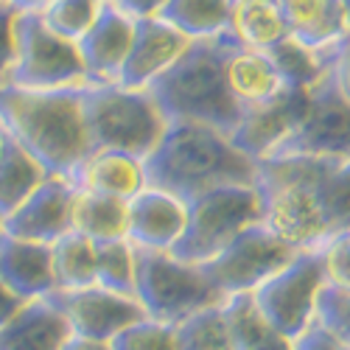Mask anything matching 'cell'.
<instances>
[{
  "instance_id": "obj_1",
  "label": "cell",
  "mask_w": 350,
  "mask_h": 350,
  "mask_svg": "<svg viewBox=\"0 0 350 350\" xmlns=\"http://www.w3.org/2000/svg\"><path fill=\"white\" fill-rule=\"evenodd\" d=\"M255 191L260 221L295 250H319L350 230V160H258Z\"/></svg>"
},
{
  "instance_id": "obj_2",
  "label": "cell",
  "mask_w": 350,
  "mask_h": 350,
  "mask_svg": "<svg viewBox=\"0 0 350 350\" xmlns=\"http://www.w3.org/2000/svg\"><path fill=\"white\" fill-rule=\"evenodd\" d=\"M81 87H59V90H28L14 84L0 87V129L23 146L48 177L70 180L73 171L93 154L84 126Z\"/></svg>"
},
{
  "instance_id": "obj_3",
  "label": "cell",
  "mask_w": 350,
  "mask_h": 350,
  "mask_svg": "<svg viewBox=\"0 0 350 350\" xmlns=\"http://www.w3.org/2000/svg\"><path fill=\"white\" fill-rule=\"evenodd\" d=\"M258 163L239 152L227 135L193 121H171L143 160L146 188H157L183 202L219 185H255Z\"/></svg>"
},
{
  "instance_id": "obj_4",
  "label": "cell",
  "mask_w": 350,
  "mask_h": 350,
  "mask_svg": "<svg viewBox=\"0 0 350 350\" xmlns=\"http://www.w3.org/2000/svg\"><path fill=\"white\" fill-rule=\"evenodd\" d=\"M236 40L230 31L191 40L180 59L146 87L168 124L193 121L232 135L244 112L227 84V53Z\"/></svg>"
},
{
  "instance_id": "obj_5",
  "label": "cell",
  "mask_w": 350,
  "mask_h": 350,
  "mask_svg": "<svg viewBox=\"0 0 350 350\" xmlns=\"http://www.w3.org/2000/svg\"><path fill=\"white\" fill-rule=\"evenodd\" d=\"M84 126L93 152H124L146 160L160 143L168 121L152 93L118 81H90L81 87Z\"/></svg>"
},
{
  "instance_id": "obj_6",
  "label": "cell",
  "mask_w": 350,
  "mask_h": 350,
  "mask_svg": "<svg viewBox=\"0 0 350 350\" xmlns=\"http://www.w3.org/2000/svg\"><path fill=\"white\" fill-rule=\"evenodd\" d=\"M135 297L146 317L165 325H180L183 319L224 303L199 264H185L168 250L146 247H135Z\"/></svg>"
},
{
  "instance_id": "obj_7",
  "label": "cell",
  "mask_w": 350,
  "mask_h": 350,
  "mask_svg": "<svg viewBox=\"0 0 350 350\" xmlns=\"http://www.w3.org/2000/svg\"><path fill=\"white\" fill-rule=\"evenodd\" d=\"M264 219L255 185H219L185 202V230L168 252L185 264H205L247 227Z\"/></svg>"
},
{
  "instance_id": "obj_8",
  "label": "cell",
  "mask_w": 350,
  "mask_h": 350,
  "mask_svg": "<svg viewBox=\"0 0 350 350\" xmlns=\"http://www.w3.org/2000/svg\"><path fill=\"white\" fill-rule=\"evenodd\" d=\"M17 56L9 84L28 90H59V87L90 84L79 45L53 34L40 12H20L17 25Z\"/></svg>"
},
{
  "instance_id": "obj_9",
  "label": "cell",
  "mask_w": 350,
  "mask_h": 350,
  "mask_svg": "<svg viewBox=\"0 0 350 350\" xmlns=\"http://www.w3.org/2000/svg\"><path fill=\"white\" fill-rule=\"evenodd\" d=\"M323 286V250H300L283 269H278L252 291V300L286 339L295 342L314 323L317 297Z\"/></svg>"
},
{
  "instance_id": "obj_10",
  "label": "cell",
  "mask_w": 350,
  "mask_h": 350,
  "mask_svg": "<svg viewBox=\"0 0 350 350\" xmlns=\"http://www.w3.org/2000/svg\"><path fill=\"white\" fill-rule=\"evenodd\" d=\"M297 252L300 250L275 236L264 221H258L239 232L221 252H216L199 267L221 295V300H227L232 295H252L260 283L272 278L278 269H283Z\"/></svg>"
},
{
  "instance_id": "obj_11",
  "label": "cell",
  "mask_w": 350,
  "mask_h": 350,
  "mask_svg": "<svg viewBox=\"0 0 350 350\" xmlns=\"http://www.w3.org/2000/svg\"><path fill=\"white\" fill-rule=\"evenodd\" d=\"M283 157L350 160V101L339 93L331 70L308 90V104L297 129L267 160Z\"/></svg>"
},
{
  "instance_id": "obj_12",
  "label": "cell",
  "mask_w": 350,
  "mask_h": 350,
  "mask_svg": "<svg viewBox=\"0 0 350 350\" xmlns=\"http://www.w3.org/2000/svg\"><path fill=\"white\" fill-rule=\"evenodd\" d=\"M48 300L62 311L73 336L98 339V342H112L129 325L140 323V319H149L135 297L115 295V291L101 286L53 288Z\"/></svg>"
},
{
  "instance_id": "obj_13",
  "label": "cell",
  "mask_w": 350,
  "mask_h": 350,
  "mask_svg": "<svg viewBox=\"0 0 350 350\" xmlns=\"http://www.w3.org/2000/svg\"><path fill=\"white\" fill-rule=\"evenodd\" d=\"M306 104H308V90L286 87V90H280L269 101L244 107L239 126L230 135L232 146L247 157H252L255 163L272 157L278 152V146L297 129Z\"/></svg>"
},
{
  "instance_id": "obj_14",
  "label": "cell",
  "mask_w": 350,
  "mask_h": 350,
  "mask_svg": "<svg viewBox=\"0 0 350 350\" xmlns=\"http://www.w3.org/2000/svg\"><path fill=\"white\" fill-rule=\"evenodd\" d=\"M73 196L76 188L65 177H45L23 205L3 219V232L25 241L53 244L73 230Z\"/></svg>"
},
{
  "instance_id": "obj_15",
  "label": "cell",
  "mask_w": 350,
  "mask_h": 350,
  "mask_svg": "<svg viewBox=\"0 0 350 350\" xmlns=\"http://www.w3.org/2000/svg\"><path fill=\"white\" fill-rule=\"evenodd\" d=\"M135 40V17L118 3H101L98 17L76 42L90 81H118Z\"/></svg>"
},
{
  "instance_id": "obj_16",
  "label": "cell",
  "mask_w": 350,
  "mask_h": 350,
  "mask_svg": "<svg viewBox=\"0 0 350 350\" xmlns=\"http://www.w3.org/2000/svg\"><path fill=\"white\" fill-rule=\"evenodd\" d=\"M188 37L171 28L160 17H135V40L121 68L118 84L143 90L163 76L188 48Z\"/></svg>"
},
{
  "instance_id": "obj_17",
  "label": "cell",
  "mask_w": 350,
  "mask_h": 350,
  "mask_svg": "<svg viewBox=\"0 0 350 350\" xmlns=\"http://www.w3.org/2000/svg\"><path fill=\"white\" fill-rule=\"evenodd\" d=\"M185 230V202L143 188L126 202V241L146 250H171Z\"/></svg>"
},
{
  "instance_id": "obj_18",
  "label": "cell",
  "mask_w": 350,
  "mask_h": 350,
  "mask_svg": "<svg viewBox=\"0 0 350 350\" xmlns=\"http://www.w3.org/2000/svg\"><path fill=\"white\" fill-rule=\"evenodd\" d=\"M0 283L20 300H40L56 288L51 267V244L25 241L0 232Z\"/></svg>"
},
{
  "instance_id": "obj_19",
  "label": "cell",
  "mask_w": 350,
  "mask_h": 350,
  "mask_svg": "<svg viewBox=\"0 0 350 350\" xmlns=\"http://www.w3.org/2000/svg\"><path fill=\"white\" fill-rule=\"evenodd\" d=\"M68 319L48 297L28 300L6 325H0V350H62L70 339Z\"/></svg>"
},
{
  "instance_id": "obj_20",
  "label": "cell",
  "mask_w": 350,
  "mask_h": 350,
  "mask_svg": "<svg viewBox=\"0 0 350 350\" xmlns=\"http://www.w3.org/2000/svg\"><path fill=\"white\" fill-rule=\"evenodd\" d=\"M76 191H93L104 196H115L129 202L146 188L143 160L124 152H93L68 180Z\"/></svg>"
},
{
  "instance_id": "obj_21",
  "label": "cell",
  "mask_w": 350,
  "mask_h": 350,
  "mask_svg": "<svg viewBox=\"0 0 350 350\" xmlns=\"http://www.w3.org/2000/svg\"><path fill=\"white\" fill-rule=\"evenodd\" d=\"M286 34L306 48H328L347 34L342 0H275Z\"/></svg>"
},
{
  "instance_id": "obj_22",
  "label": "cell",
  "mask_w": 350,
  "mask_h": 350,
  "mask_svg": "<svg viewBox=\"0 0 350 350\" xmlns=\"http://www.w3.org/2000/svg\"><path fill=\"white\" fill-rule=\"evenodd\" d=\"M227 84L241 107L269 101L272 96L286 90V84L280 81L269 56L258 48L244 45L241 40L232 42L227 53Z\"/></svg>"
},
{
  "instance_id": "obj_23",
  "label": "cell",
  "mask_w": 350,
  "mask_h": 350,
  "mask_svg": "<svg viewBox=\"0 0 350 350\" xmlns=\"http://www.w3.org/2000/svg\"><path fill=\"white\" fill-rule=\"evenodd\" d=\"M224 325L232 350H291L286 339L269 319L260 314L252 295H232L221 303Z\"/></svg>"
},
{
  "instance_id": "obj_24",
  "label": "cell",
  "mask_w": 350,
  "mask_h": 350,
  "mask_svg": "<svg viewBox=\"0 0 350 350\" xmlns=\"http://www.w3.org/2000/svg\"><path fill=\"white\" fill-rule=\"evenodd\" d=\"M48 177L42 165L3 132L0 146V219L14 213L34 188Z\"/></svg>"
},
{
  "instance_id": "obj_25",
  "label": "cell",
  "mask_w": 350,
  "mask_h": 350,
  "mask_svg": "<svg viewBox=\"0 0 350 350\" xmlns=\"http://www.w3.org/2000/svg\"><path fill=\"white\" fill-rule=\"evenodd\" d=\"M70 221L73 230L90 241L126 239V202L93 191H76Z\"/></svg>"
},
{
  "instance_id": "obj_26",
  "label": "cell",
  "mask_w": 350,
  "mask_h": 350,
  "mask_svg": "<svg viewBox=\"0 0 350 350\" xmlns=\"http://www.w3.org/2000/svg\"><path fill=\"white\" fill-rule=\"evenodd\" d=\"M275 65L280 81L291 90H311V87L331 70V45L328 48H306L303 42L283 37L280 42L264 51Z\"/></svg>"
},
{
  "instance_id": "obj_27",
  "label": "cell",
  "mask_w": 350,
  "mask_h": 350,
  "mask_svg": "<svg viewBox=\"0 0 350 350\" xmlns=\"http://www.w3.org/2000/svg\"><path fill=\"white\" fill-rule=\"evenodd\" d=\"M227 31L258 51H267L269 45L288 37L275 0H230Z\"/></svg>"
},
{
  "instance_id": "obj_28",
  "label": "cell",
  "mask_w": 350,
  "mask_h": 350,
  "mask_svg": "<svg viewBox=\"0 0 350 350\" xmlns=\"http://www.w3.org/2000/svg\"><path fill=\"white\" fill-rule=\"evenodd\" d=\"M188 40H205L227 31L230 0H165L154 14Z\"/></svg>"
},
{
  "instance_id": "obj_29",
  "label": "cell",
  "mask_w": 350,
  "mask_h": 350,
  "mask_svg": "<svg viewBox=\"0 0 350 350\" xmlns=\"http://www.w3.org/2000/svg\"><path fill=\"white\" fill-rule=\"evenodd\" d=\"M51 267L56 288L96 286V241L70 230L51 244Z\"/></svg>"
},
{
  "instance_id": "obj_30",
  "label": "cell",
  "mask_w": 350,
  "mask_h": 350,
  "mask_svg": "<svg viewBox=\"0 0 350 350\" xmlns=\"http://www.w3.org/2000/svg\"><path fill=\"white\" fill-rule=\"evenodd\" d=\"M96 286L135 297V247L126 239L96 241Z\"/></svg>"
},
{
  "instance_id": "obj_31",
  "label": "cell",
  "mask_w": 350,
  "mask_h": 350,
  "mask_svg": "<svg viewBox=\"0 0 350 350\" xmlns=\"http://www.w3.org/2000/svg\"><path fill=\"white\" fill-rule=\"evenodd\" d=\"M174 342L177 350H232L221 306L205 308L174 325Z\"/></svg>"
},
{
  "instance_id": "obj_32",
  "label": "cell",
  "mask_w": 350,
  "mask_h": 350,
  "mask_svg": "<svg viewBox=\"0 0 350 350\" xmlns=\"http://www.w3.org/2000/svg\"><path fill=\"white\" fill-rule=\"evenodd\" d=\"M98 9H101L98 0H51L40 14L53 34L79 42L98 17Z\"/></svg>"
},
{
  "instance_id": "obj_33",
  "label": "cell",
  "mask_w": 350,
  "mask_h": 350,
  "mask_svg": "<svg viewBox=\"0 0 350 350\" xmlns=\"http://www.w3.org/2000/svg\"><path fill=\"white\" fill-rule=\"evenodd\" d=\"M317 323L331 331L345 347H350V291L323 286L317 297Z\"/></svg>"
},
{
  "instance_id": "obj_34",
  "label": "cell",
  "mask_w": 350,
  "mask_h": 350,
  "mask_svg": "<svg viewBox=\"0 0 350 350\" xmlns=\"http://www.w3.org/2000/svg\"><path fill=\"white\" fill-rule=\"evenodd\" d=\"M109 345L112 350H177L174 325L154 323V319H140V323L121 331Z\"/></svg>"
},
{
  "instance_id": "obj_35",
  "label": "cell",
  "mask_w": 350,
  "mask_h": 350,
  "mask_svg": "<svg viewBox=\"0 0 350 350\" xmlns=\"http://www.w3.org/2000/svg\"><path fill=\"white\" fill-rule=\"evenodd\" d=\"M319 250H323V264H325V283L350 291V230L334 236Z\"/></svg>"
},
{
  "instance_id": "obj_36",
  "label": "cell",
  "mask_w": 350,
  "mask_h": 350,
  "mask_svg": "<svg viewBox=\"0 0 350 350\" xmlns=\"http://www.w3.org/2000/svg\"><path fill=\"white\" fill-rule=\"evenodd\" d=\"M17 9L0 0V87L9 84L12 70H14V56H17V37H14V25H17Z\"/></svg>"
},
{
  "instance_id": "obj_37",
  "label": "cell",
  "mask_w": 350,
  "mask_h": 350,
  "mask_svg": "<svg viewBox=\"0 0 350 350\" xmlns=\"http://www.w3.org/2000/svg\"><path fill=\"white\" fill-rule=\"evenodd\" d=\"M331 76L339 87V93L350 101V34L331 45Z\"/></svg>"
},
{
  "instance_id": "obj_38",
  "label": "cell",
  "mask_w": 350,
  "mask_h": 350,
  "mask_svg": "<svg viewBox=\"0 0 350 350\" xmlns=\"http://www.w3.org/2000/svg\"><path fill=\"white\" fill-rule=\"evenodd\" d=\"M345 345L331 334V331H325L323 325H319L317 323V319H314V323L295 339V342H291V350H342Z\"/></svg>"
},
{
  "instance_id": "obj_39",
  "label": "cell",
  "mask_w": 350,
  "mask_h": 350,
  "mask_svg": "<svg viewBox=\"0 0 350 350\" xmlns=\"http://www.w3.org/2000/svg\"><path fill=\"white\" fill-rule=\"evenodd\" d=\"M23 306H25V300H20L12 288H6L3 283H0V325H6Z\"/></svg>"
},
{
  "instance_id": "obj_40",
  "label": "cell",
  "mask_w": 350,
  "mask_h": 350,
  "mask_svg": "<svg viewBox=\"0 0 350 350\" xmlns=\"http://www.w3.org/2000/svg\"><path fill=\"white\" fill-rule=\"evenodd\" d=\"M165 0H118V6L126 9L132 17H154L163 9Z\"/></svg>"
},
{
  "instance_id": "obj_41",
  "label": "cell",
  "mask_w": 350,
  "mask_h": 350,
  "mask_svg": "<svg viewBox=\"0 0 350 350\" xmlns=\"http://www.w3.org/2000/svg\"><path fill=\"white\" fill-rule=\"evenodd\" d=\"M62 350H112L109 342H98V339H84V336H70L65 342Z\"/></svg>"
},
{
  "instance_id": "obj_42",
  "label": "cell",
  "mask_w": 350,
  "mask_h": 350,
  "mask_svg": "<svg viewBox=\"0 0 350 350\" xmlns=\"http://www.w3.org/2000/svg\"><path fill=\"white\" fill-rule=\"evenodd\" d=\"M3 3H9L17 12H42L45 0H3Z\"/></svg>"
},
{
  "instance_id": "obj_43",
  "label": "cell",
  "mask_w": 350,
  "mask_h": 350,
  "mask_svg": "<svg viewBox=\"0 0 350 350\" xmlns=\"http://www.w3.org/2000/svg\"><path fill=\"white\" fill-rule=\"evenodd\" d=\"M342 9H345V25H347V34H350V0H342Z\"/></svg>"
},
{
  "instance_id": "obj_44",
  "label": "cell",
  "mask_w": 350,
  "mask_h": 350,
  "mask_svg": "<svg viewBox=\"0 0 350 350\" xmlns=\"http://www.w3.org/2000/svg\"><path fill=\"white\" fill-rule=\"evenodd\" d=\"M98 3H118V0H98Z\"/></svg>"
},
{
  "instance_id": "obj_45",
  "label": "cell",
  "mask_w": 350,
  "mask_h": 350,
  "mask_svg": "<svg viewBox=\"0 0 350 350\" xmlns=\"http://www.w3.org/2000/svg\"><path fill=\"white\" fill-rule=\"evenodd\" d=\"M0 146H3V129H0Z\"/></svg>"
},
{
  "instance_id": "obj_46",
  "label": "cell",
  "mask_w": 350,
  "mask_h": 350,
  "mask_svg": "<svg viewBox=\"0 0 350 350\" xmlns=\"http://www.w3.org/2000/svg\"><path fill=\"white\" fill-rule=\"evenodd\" d=\"M0 232H3V219H0Z\"/></svg>"
},
{
  "instance_id": "obj_47",
  "label": "cell",
  "mask_w": 350,
  "mask_h": 350,
  "mask_svg": "<svg viewBox=\"0 0 350 350\" xmlns=\"http://www.w3.org/2000/svg\"><path fill=\"white\" fill-rule=\"evenodd\" d=\"M45 3H51V0H45ZM42 9H45V6H42Z\"/></svg>"
},
{
  "instance_id": "obj_48",
  "label": "cell",
  "mask_w": 350,
  "mask_h": 350,
  "mask_svg": "<svg viewBox=\"0 0 350 350\" xmlns=\"http://www.w3.org/2000/svg\"><path fill=\"white\" fill-rule=\"evenodd\" d=\"M342 350H350V347H342Z\"/></svg>"
}]
</instances>
